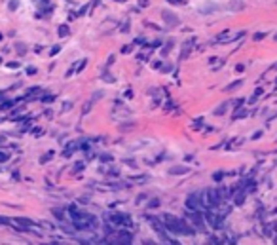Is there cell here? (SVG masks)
Segmentation results:
<instances>
[{
  "label": "cell",
  "instance_id": "obj_4",
  "mask_svg": "<svg viewBox=\"0 0 277 245\" xmlns=\"http://www.w3.org/2000/svg\"><path fill=\"white\" fill-rule=\"evenodd\" d=\"M67 29H69V27H61V31H59V34H61V36H63V34H67V33H69V31H67Z\"/></svg>",
  "mask_w": 277,
  "mask_h": 245
},
{
  "label": "cell",
  "instance_id": "obj_1",
  "mask_svg": "<svg viewBox=\"0 0 277 245\" xmlns=\"http://www.w3.org/2000/svg\"><path fill=\"white\" fill-rule=\"evenodd\" d=\"M163 19H165V23H167V25H171V27H175L176 23H179V19H176L171 11H167V10L163 11Z\"/></svg>",
  "mask_w": 277,
  "mask_h": 245
},
{
  "label": "cell",
  "instance_id": "obj_3",
  "mask_svg": "<svg viewBox=\"0 0 277 245\" xmlns=\"http://www.w3.org/2000/svg\"><path fill=\"white\" fill-rule=\"evenodd\" d=\"M237 86H241V80H237V82H234V84H232V86H228V89H230V91H234V89H235V87H237Z\"/></svg>",
  "mask_w": 277,
  "mask_h": 245
},
{
  "label": "cell",
  "instance_id": "obj_2",
  "mask_svg": "<svg viewBox=\"0 0 277 245\" xmlns=\"http://www.w3.org/2000/svg\"><path fill=\"white\" fill-rule=\"evenodd\" d=\"M186 167H173V169H171V173H186Z\"/></svg>",
  "mask_w": 277,
  "mask_h": 245
}]
</instances>
